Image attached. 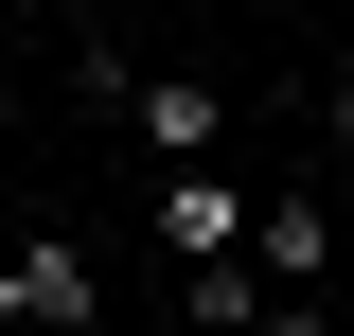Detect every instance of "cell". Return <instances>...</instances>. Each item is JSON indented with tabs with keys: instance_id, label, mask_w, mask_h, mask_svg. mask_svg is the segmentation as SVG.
<instances>
[{
	"instance_id": "2",
	"label": "cell",
	"mask_w": 354,
	"mask_h": 336,
	"mask_svg": "<svg viewBox=\"0 0 354 336\" xmlns=\"http://www.w3.org/2000/svg\"><path fill=\"white\" fill-rule=\"evenodd\" d=\"M248 230H266V212L230 195L213 160H177V177H160V248H177V265H213V248H248Z\"/></svg>"
},
{
	"instance_id": "4",
	"label": "cell",
	"mask_w": 354,
	"mask_h": 336,
	"mask_svg": "<svg viewBox=\"0 0 354 336\" xmlns=\"http://www.w3.org/2000/svg\"><path fill=\"white\" fill-rule=\"evenodd\" d=\"M337 265V230H319V195H266V283H319Z\"/></svg>"
},
{
	"instance_id": "1",
	"label": "cell",
	"mask_w": 354,
	"mask_h": 336,
	"mask_svg": "<svg viewBox=\"0 0 354 336\" xmlns=\"http://www.w3.org/2000/svg\"><path fill=\"white\" fill-rule=\"evenodd\" d=\"M0 319H18V336H88V319H106L88 248H53V230H36V248H0Z\"/></svg>"
},
{
	"instance_id": "5",
	"label": "cell",
	"mask_w": 354,
	"mask_h": 336,
	"mask_svg": "<svg viewBox=\"0 0 354 336\" xmlns=\"http://www.w3.org/2000/svg\"><path fill=\"white\" fill-rule=\"evenodd\" d=\"M248 336H337V319H319V301H283V319H248Z\"/></svg>"
},
{
	"instance_id": "3",
	"label": "cell",
	"mask_w": 354,
	"mask_h": 336,
	"mask_svg": "<svg viewBox=\"0 0 354 336\" xmlns=\"http://www.w3.org/2000/svg\"><path fill=\"white\" fill-rule=\"evenodd\" d=\"M124 124L160 142V160H213V124H230V88H213V71H124Z\"/></svg>"
},
{
	"instance_id": "7",
	"label": "cell",
	"mask_w": 354,
	"mask_h": 336,
	"mask_svg": "<svg viewBox=\"0 0 354 336\" xmlns=\"http://www.w3.org/2000/svg\"><path fill=\"white\" fill-rule=\"evenodd\" d=\"M337 142H354V71H337Z\"/></svg>"
},
{
	"instance_id": "6",
	"label": "cell",
	"mask_w": 354,
	"mask_h": 336,
	"mask_svg": "<svg viewBox=\"0 0 354 336\" xmlns=\"http://www.w3.org/2000/svg\"><path fill=\"white\" fill-rule=\"evenodd\" d=\"M0 142H18V71H0Z\"/></svg>"
}]
</instances>
